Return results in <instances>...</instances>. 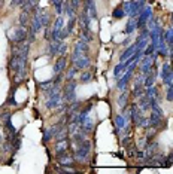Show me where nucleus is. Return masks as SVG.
<instances>
[{"label": "nucleus", "mask_w": 173, "mask_h": 174, "mask_svg": "<svg viewBox=\"0 0 173 174\" xmlns=\"http://www.w3.org/2000/svg\"><path fill=\"white\" fill-rule=\"evenodd\" d=\"M122 11L128 18H136L140 12V6L137 0H122Z\"/></svg>", "instance_id": "7ed1b4c3"}, {"label": "nucleus", "mask_w": 173, "mask_h": 174, "mask_svg": "<svg viewBox=\"0 0 173 174\" xmlns=\"http://www.w3.org/2000/svg\"><path fill=\"white\" fill-rule=\"evenodd\" d=\"M40 24H42V28L51 27V24H52V21H51V13L48 12L47 9H43L42 13H40Z\"/></svg>", "instance_id": "dca6fc26"}, {"label": "nucleus", "mask_w": 173, "mask_h": 174, "mask_svg": "<svg viewBox=\"0 0 173 174\" xmlns=\"http://www.w3.org/2000/svg\"><path fill=\"white\" fill-rule=\"evenodd\" d=\"M128 97H130V92H128L127 89H122L121 95L118 97V106H120V107L127 106V104L130 103V101H128Z\"/></svg>", "instance_id": "b1692460"}, {"label": "nucleus", "mask_w": 173, "mask_h": 174, "mask_svg": "<svg viewBox=\"0 0 173 174\" xmlns=\"http://www.w3.org/2000/svg\"><path fill=\"white\" fill-rule=\"evenodd\" d=\"M126 48H127V49L121 54V57H120V63H124L127 58H130V57L133 55L134 51H136V43H130V45H128V46H126Z\"/></svg>", "instance_id": "f3484780"}, {"label": "nucleus", "mask_w": 173, "mask_h": 174, "mask_svg": "<svg viewBox=\"0 0 173 174\" xmlns=\"http://www.w3.org/2000/svg\"><path fill=\"white\" fill-rule=\"evenodd\" d=\"M94 125H96V122H94V118L91 116V115H88L85 118V120L81 124V128L85 131L86 134H90V133H93V129H94Z\"/></svg>", "instance_id": "ddd939ff"}, {"label": "nucleus", "mask_w": 173, "mask_h": 174, "mask_svg": "<svg viewBox=\"0 0 173 174\" xmlns=\"http://www.w3.org/2000/svg\"><path fill=\"white\" fill-rule=\"evenodd\" d=\"M130 42H131V39H130V36H128V37H127V39L121 43V45H122V46H128V45H130Z\"/></svg>", "instance_id": "37998d69"}, {"label": "nucleus", "mask_w": 173, "mask_h": 174, "mask_svg": "<svg viewBox=\"0 0 173 174\" xmlns=\"http://www.w3.org/2000/svg\"><path fill=\"white\" fill-rule=\"evenodd\" d=\"M124 16H126V13H124V11H122L121 6H116L112 11V18H115V20H122Z\"/></svg>", "instance_id": "7c9ffc66"}, {"label": "nucleus", "mask_w": 173, "mask_h": 174, "mask_svg": "<svg viewBox=\"0 0 173 174\" xmlns=\"http://www.w3.org/2000/svg\"><path fill=\"white\" fill-rule=\"evenodd\" d=\"M160 78H161V82H163L164 87L173 85V72H172V66H170L169 61H164V63L161 64Z\"/></svg>", "instance_id": "20e7f679"}, {"label": "nucleus", "mask_w": 173, "mask_h": 174, "mask_svg": "<svg viewBox=\"0 0 173 174\" xmlns=\"http://www.w3.org/2000/svg\"><path fill=\"white\" fill-rule=\"evenodd\" d=\"M78 80L76 79H69L66 80L64 87L61 88V101L64 103H70V101L76 100V87H78Z\"/></svg>", "instance_id": "f257e3e1"}, {"label": "nucleus", "mask_w": 173, "mask_h": 174, "mask_svg": "<svg viewBox=\"0 0 173 174\" xmlns=\"http://www.w3.org/2000/svg\"><path fill=\"white\" fill-rule=\"evenodd\" d=\"M63 13H64L66 18H73V16H76V12H75V9L72 7L69 0H63Z\"/></svg>", "instance_id": "2eb2a0df"}, {"label": "nucleus", "mask_w": 173, "mask_h": 174, "mask_svg": "<svg viewBox=\"0 0 173 174\" xmlns=\"http://www.w3.org/2000/svg\"><path fill=\"white\" fill-rule=\"evenodd\" d=\"M133 141V139H131V135H122V139H121V146L126 147L127 144H130Z\"/></svg>", "instance_id": "72a5a7b5"}, {"label": "nucleus", "mask_w": 173, "mask_h": 174, "mask_svg": "<svg viewBox=\"0 0 173 174\" xmlns=\"http://www.w3.org/2000/svg\"><path fill=\"white\" fill-rule=\"evenodd\" d=\"M30 18H32V13L21 11L20 18H18V22H20V26H21V27H27L28 24H30Z\"/></svg>", "instance_id": "412c9836"}, {"label": "nucleus", "mask_w": 173, "mask_h": 174, "mask_svg": "<svg viewBox=\"0 0 173 174\" xmlns=\"http://www.w3.org/2000/svg\"><path fill=\"white\" fill-rule=\"evenodd\" d=\"M137 106H139V109L145 113V112H148L149 110V103H148V98H146V95H142L140 98H137Z\"/></svg>", "instance_id": "bb28decb"}, {"label": "nucleus", "mask_w": 173, "mask_h": 174, "mask_svg": "<svg viewBox=\"0 0 173 174\" xmlns=\"http://www.w3.org/2000/svg\"><path fill=\"white\" fill-rule=\"evenodd\" d=\"M55 161H57L58 167H73L75 164H76L75 156H73V152H72V150H69V152H66V153L57 156Z\"/></svg>", "instance_id": "39448f33"}, {"label": "nucleus", "mask_w": 173, "mask_h": 174, "mask_svg": "<svg viewBox=\"0 0 173 174\" xmlns=\"http://www.w3.org/2000/svg\"><path fill=\"white\" fill-rule=\"evenodd\" d=\"M66 68H67V55H58V58L55 60V63H54V66H52L54 74L63 73Z\"/></svg>", "instance_id": "1a4fd4ad"}, {"label": "nucleus", "mask_w": 173, "mask_h": 174, "mask_svg": "<svg viewBox=\"0 0 173 174\" xmlns=\"http://www.w3.org/2000/svg\"><path fill=\"white\" fill-rule=\"evenodd\" d=\"M126 122H127V120L124 119V116H122V115H121V113H120V115H116V116H115V127H116L115 133L120 134V133H121V128L126 125Z\"/></svg>", "instance_id": "a878e982"}, {"label": "nucleus", "mask_w": 173, "mask_h": 174, "mask_svg": "<svg viewBox=\"0 0 173 174\" xmlns=\"http://www.w3.org/2000/svg\"><path fill=\"white\" fill-rule=\"evenodd\" d=\"M72 152H73V156H75V161L76 162H85L88 159L90 153H91V140L85 139L79 146L75 147Z\"/></svg>", "instance_id": "f03ea898"}, {"label": "nucleus", "mask_w": 173, "mask_h": 174, "mask_svg": "<svg viewBox=\"0 0 173 174\" xmlns=\"http://www.w3.org/2000/svg\"><path fill=\"white\" fill-rule=\"evenodd\" d=\"M5 141V137H3V131H2V128H0V144Z\"/></svg>", "instance_id": "a18cd8bd"}, {"label": "nucleus", "mask_w": 173, "mask_h": 174, "mask_svg": "<svg viewBox=\"0 0 173 174\" xmlns=\"http://www.w3.org/2000/svg\"><path fill=\"white\" fill-rule=\"evenodd\" d=\"M9 36V34H7ZM11 40L12 43H22L27 40V28L26 27H15L12 30V34H11Z\"/></svg>", "instance_id": "423d86ee"}, {"label": "nucleus", "mask_w": 173, "mask_h": 174, "mask_svg": "<svg viewBox=\"0 0 173 174\" xmlns=\"http://www.w3.org/2000/svg\"><path fill=\"white\" fill-rule=\"evenodd\" d=\"M164 42L169 48H173V31H172V24L169 26L166 31H164Z\"/></svg>", "instance_id": "393cba45"}, {"label": "nucleus", "mask_w": 173, "mask_h": 174, "mask_svg": "<svg viewBox=\"0 0 173 174\" xmlns=\"http://www.w3.org/2000/svg\"><path fill=\"white\" fill-rule=\"evenodd\" d=\"M73 51H76V52H79V54H88L90 52V45H88V42H85V40L78 39L73 46Z\"/></svg>", "instance_id": "4468645a"}, {"label": "nucleus", "mask_w": 173, "mask_h": 174, "mask_svg": "<svg viewBox=\"0 0 173 174\" xmlns=\"http://www.w3.org/2000/svg\"><path fill=\"white\" fill-rule=\"evenodd\" d=\"M52 6H54V11H55L57 15H63V3H55Z\"/></svg>", "instance_id": "58836bf2"}, {"label": "nucleus", "mask_w": 173, "mask_h": 174, "mask_svg": "<svg viewBox=\"0 0 173 174\" xmlns=\"http://www.w3.org/2000/svg\"><path fill=\"white\" fill-rule=\"evenodd\" d=\"M70 2V5H72V7L75 9V12H78L81 7V0H69Z\"/></svg>", "instance_id": "a19ab883"}, {"label": "nucleus", "mask_w": 173, "mask_h": 174, "mask_svg": "<svg viewBox=\"0 0 173 174\" xmlns=\"http://www.w3.org/2000/svg\"><path fill=\"white\" fill-rule=\"evenodd\" d=\"M52 85V79H49V80H45V82H39V89L43 92L45 89H48V88Z\"/></svg>", "instance_id": "2f4dec72"}, {"label": "nucleus", "mask_w": 173, "mask_h": 174, "mask_svg": "<svg viewBox=\"0 0 173 174\" xmlns=\"http://www.w3.org/2000/svg\"><path fill=\"white\" fill-rule=\"evenodd\" d=\"M66 52H67V43L63 40V42H61L60 49H58V55H66Z\"/></svg>", "instance_id": "ea45409f"}, {"label": "nucleus", "mask_w": 173, "mask_h": 174, "mask_svg": "<svg viewBox=\"0 0 173 174\" xmlns=\"http://www.w3.org/2000/svg\"><path fill=\"white\" fill-rule=\"evenodd\" d=\"M79 70L76 68L75 66L69 67V68H66V73H64V80H69V79H75V76H76V73H78Z\"/></svg>", "instance_id": "c85d7f7f"}, {"label": "nucleus", "mask_w": 173, "mask_h": 174, "mask_svg": "<svg viewBox=\"0 0 173 174\" xmlns=\"http://www.w3.org/2000/svg\"><path fill=\"white\" fill-rule=\"evenodd\" d=\"M73 66L78 68V70H85L91 66V58L88 54H81L79 57L76 58V61L73 63Z\"/></svg>", "instance_id": "9d476101"}, {"label": "nucleus", "mask_w": 173, "mask_h": 174, "mask_svg": "<svg viewBox=\"0 0 173 174\" xmlns=\"http://www.w3.org/2000/svg\"><path fill=\"white\" fill-rule=\"evenodd\" d=\"M133 70H126L124 72V74L121 76V78H118L116 79V89H120V91H122V89H127V87H128V83L131 82V76H133Z\"/></svg>", "instance_id": "6e6552de"}, {"label": "nucleus", "mask_w": 173, "mask_h": 174, "mask_svg": "<svg viewBox=\"0 0 173 174\" xmlns=\"http://www.w3.org/2000/svg\"><path fill=\"white\" fill-rule=\"evenodd\" d=\"M86 13H88V16H90L91 20H97V6H96V2H94V0H91Z\"/></svg>", "instance_id": "cd10ccee"}, {"label": "nucleus", "mask_w": 173, "mask_h": 174, "mask_svg": "<svg viewBox=\"0 0 173 174\" xmlns=\"http://www.w3.org/2000/svg\"><path fill=\"white\" fill-rule=\"evenodd\" d=\"M121 2H122V0H121Z\"/></svg>", "instance_id": "49530a36"}, {"label": "nucleus", "mask_w": 173, "mask_h": 174, "mask_svg": "<svg viewBox=\"0 0 173 174\" xmlns=\"http://www.w3.org/2000/svg\"><path fill=\"white\" fill-rule=\"evenodd\" d=\"M137 3H139V6H140V9L146 5V0H137Z\"/></svg>", "instance_id": "c03bdc74"}, {"label": "nucleus", "mask_w": 173, "mask_h": 174, "mask_svg": "<svg viewBox=\"0 0 173 174\" xmlns=\"http://www.w3.org/2000/svg\"><path fill=\"white\" fill-rule=\"evenodd\" d=\"M93 78L94 74L91 70H81V74H79V82L81 83H90V82H93Z\"/></svg>", "instance_id": "a211bd4d"}, {"label": "nucleus", "mask_w": 173, "mask_h": 174, "mask_svg": "<svg viewBox=\"0 0 173 174\" xmlns=\"http://www.w3.org/2000/svg\"><path fill=\"white\" fill-rule=\"evenodd\" d=\"M148 139L146 137H142V139H139V141H137V144H136V146H137V149H143V147L146 146V143H148Z\"/></svg>", "instance_id": "e433bc0d"}, {"label": "nucleus", "mask_w": 173, "mask_h": 174, "mask_svg": "<svg viewBox=\"0 0 173 174\" xmlns=\"http://www.w3.org/2000/svg\"><path fill=\"white\" fill-rule=\"evenodd\" d=\"M60 103H61V91H58V92H55L48 97L47 101H45V107H47L48 110H55Z\"/></svg>", "instance_id": "9b49d317"}, {"label": "nucleus", "mask_w": 173, "mask_h": 174, "mask_svg": "<svg viewBox=\"0 0 173 174\" xmlns=\"http://www.w3.org/2000/svg\"><path fill=\"white\" fill-rule=\"evenodd\" d=\"M79 39L85 40V42H93L94 40V34L91 33V28H86V30H79Z\"/></svg>", "instance_id": "4be33fe9"}, {"label": "nucleus", "mask_w": 173, "mask_h": 174, "mask_svg": "<svg viewBox=\"0 0 173 174\" xmlns=\"http://www.w3.org/2000/svg\"><path fill=\"white\" fill-rule=\"evenodd\" d=\"M63 40H49V43L47 45V52L49 57H57L58 55V49L61 46Z\"/></svg>", "instance_id": "f8f14e48"}, {"label": "nucleus", "mask_w": 173, "mask_h": 174, "mask_svg": "<svg viewBox=\"0 0 173 174\" xmlns=\"http://www.w3.org/2000/svg\"><path fill=\"white\" fill-rule=\"evenodd\" d=\"M142 95H145V88H143V85L133 87V91L130 92V97H131V98H134V100H137V98H140Z\"/></svg>", "instance_id": "5701e85b"}, {"label": "nucleus", "mask_w": 173, "mask_h": 174, "mask_svg": "<svg viewBox=\"0 0 173 174\" xmlns=\"http://www.w3.org/2000/svg\"><path fill=\"white\" fill-rule=\"evenodd\" d=\"M52 140V133H51V129L49 128H47V131L43 133V139H42V141L43 143H48V141Z\"/></svg>", "instance_id": "473e14b6"}, {"label": "nucleus", "mask_w": 173, "mask_h": 174, "mask_svg": "<svg viewBox=\"0 0 173 174\" xmlns=\"http://www.w3.org/2000/svg\"><path fill=\"white\" fill-rule=\"evenodd\" d=\"M70 150V139L67 137L64 140H60V141H55V144H54V152H55V158L57 156H60V155L66 153Z\"/></svg>", "instance_id": "0eeeda50"}, {"label": "nucleus", "mask_w": 173, "mask_h": 174, "mask_svg": "<svg viewBox=\"0 0 173 174\" xmlns=\"http://www.w3.org/2000/svg\"><path fill=\"white\" fill-rule=\"evenodd\" d=\"M11 116H12V115H11V112L5 110V112H2V113H0V120H2V122H5V120L11 119Z\"/></svg>", "instance_id": "4c0bfd02"}, {"label": "nucleus", "mask_w": 173, "mask_h": 174, "mask_svg": "<svg viewBox=\"0 0 173 174\" xmlns=\"http://www.w3.org/2000/svg\"><path fill=\"white\" fill-rule=\"evenodd\" d=\"M133 158H136V159H139V161L143 159V158H145V150H143V149H136Z\"/></svg>", "instance_id": "c9c22d12"}, {"label": "nucleus", "mask_w": 173, "mask_h": 174, "mask_svg": "<svg viewBox=\"0 0 173 174\" xmlns=\"http://www.w3.org/2000/svg\"><path fill=\"white\" fill-rule=\"evenodd\" d=\"M126 72V66H124V63H120V64H116V66L113 67V76H115V79H118L121 76V73H124Z\"/></svg>", "instance_id": "c756f323"}, {"label": "nucleus", "mask_w": 173, "mask_h": 174, "mask_svg": "<svg viewBox=\"0 0 173 174\" xmlns=\"http://www.w3.org/2000/svg\"><path fill=\"white\" fill-rule=\"evenodd\" d=\"M22 3H26V0H12L11 2V7H20Z\"/></svg>", "instance_id": "79ce46f5"}, {"label": "nucleus", "mask_w": 173, "mask_h": 174, "mask_svg": "<svg viewBox=\"0 0 173 174\" xmlns=\"http://www.w3.org/2000/svg\"><path fill=\"white\" fill-rule=\"evenodd\" d=\"M39 2H40V0H26V3H22L20 7H21V11L32 13L33 7H34V6H37V5H39Z\"/></svg>", "instance_id": "aec40b11"}, {"label": "nucleus", "mask_w": 173, "mask_h": 174, "mask_svg": "<svg viewBox=\"0 0 173 174\" xmlns=\"http://www.w3.org/2000/svg\"><path fill=\"white\" fill-rule=\"evenodd\" d=\"M136 30H137V27H136V18H128V21H127V24H126L124 33H126L127 36H131Z\"/></svg>", "instance_id": "6ab92c4d"}, {"label": "nucleus", "mask_w": 173, "mask_h": 174, "mask_svg": "<svg viewBox=\"0 0 173 174\" xmlns=\"http://www.w3.org/2000/svg\"><path fill=\"white\" fill-rule=\"evenodd\" d=\"M166 100L169 101V103H172L173 101V88H172V85L167 87V89H166Z\"/></svg>", "instance_id": "f704fd0d"}]
</instances>
